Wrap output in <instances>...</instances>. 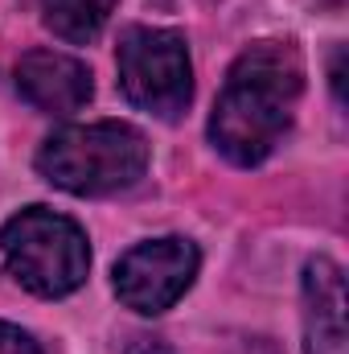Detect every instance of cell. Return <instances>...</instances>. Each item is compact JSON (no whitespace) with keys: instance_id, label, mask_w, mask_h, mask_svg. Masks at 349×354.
<instances>
[{"instance_id":"obj_3","label":"cell","mask_w":349,"mask_h":354,"mask_svg":"<svg viewBox=\"0 0 349 354\" xmlns=\"http://www.w3.org/2000/svg\"><path fill=\"white\" fill-rule=\"evenodd\" d=\"M0 256L8 276L33 297H70L90 272L87 231L50 206L12 214L0 227Z\"/></svg>"},{"instance_id":"obj_9","label":"cell","mask_w":349,"mask_h":354,"mask_svg":"<svg viewBox=\"0 0 349 354\" xmlns=\"http://www.w3.org/2000/svg\"><path fill=\"white\" fill-rule=\"evenodd\" d=\"M0 354H41V351H37V342H33L21 326L0 322Z\"/></svg>"},{"instance_id":"obj_8","label":"cell","mask_w":349,"mask_h":354,"mask_svg":"<svg viewBox=\"0 0 349 354\" xmlns=\"http://www.w3.org/2000/svg\"><path fill=\"white\" fill-rule=\"evenodd\" d=\"M111 8H115V0H41L46 25L70 46L94 41L103 33V25H107Z\"/></svg>"},{"instance_id":"obj_7","label":"cell","mask_w":349,"mask_h":354,"mask_svg":"<svg viewBox=\"0 0 349 354\" xmlns=\"http://www.w3.org/2000/svg\"><path fill=\"white\" fill-rule=\"evenodd\" d=\"M304 351L349 354L346 276L329 256H317L304 264Z\"/></svg>"},{"instance_id":"obj_2","label":"cell","mask_w":349,"mask_h":354,"mask_svg":"<svg viewBox=\"0 0 349 354\" xmlns=\"http://www.w3.org/2000/svg\"><path fill=\"white\" fill-rule=\"evenodd\" d=\"M148 169V140L119 120L66 124L37 149V174L50 185L94 198L136 185Z\"/></svg>"},{"instance_id":"obj_10","label":"cell","mask_w":349,"mask_h":354,"mask_svg":"<svg viewBox=\"0 0 349 354\" xmlns=\"http://www.w3.org/2000/svg\"><path fill=\"white\" fill-rule=\"evenodd\" d=\"M128 354H173V351H169L161 338H140V342H136V346H132Z\"/></svg>"},{"instance_id":"obj_1","label":"cell","mask_w":349,"mask_h":354,"mask_svg":"<svg viewBox=\"0 0 349 354\" xmlns=\"http://www.w3.org/2000/svg\"><path fill=\"white\" fill-rule=\"evenodd\" d=\"M304 91V62L292 41H255L247 46L210 115V140L230 165H259L292 128L296 103Z\"/></svg>"},{"instance_id":"obj_4","label":"cell","mask_w":349,"mask_h":354,"mask_svg":"<svg viewBox=\"0 0 349 354\" xmlns=\"http://www.w3.org/2000/svg\"><path fill=\"white\" fill-rule=\"evenodd\" d=\"M119 87L128 103L157 120H177L193 99V66L185 37L173 29L152 25H128L115 46Z\"/></svg>"},{"instance_id":"obj_6","label":"cell","mask_w":349,"mask_h":354,"mask_svg":"<svg viewBox=\"0 0 349 354\" xmlns=\"http://www.w3.org/2000/svg\"><path fill=\"white\" fill-rule=\"evenodd\" d=\"M12 79H17V91L37 111H50V115H70V111L87 107L90 91H94L90 71L62 50H29L17 62Z\"/></svg>"},{"instance_id":"obj_5","label":"cell","mask_w":349,"mask_h":354,"mask_svg":"<svg viewBox=\"0 0 349 354\" xmlns=\"http://www.w3.org/2000/svg\"><path fill=\"white\" fill-rule=\"evenodd\" d=\"M197 264H201L197 248L181 235L136 243L115 264V292L128 309H136L144 317H157L185 297V288L197 276Z\"/></svg>"}]
</instances>
